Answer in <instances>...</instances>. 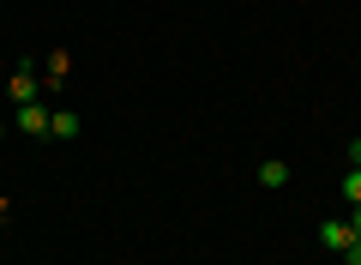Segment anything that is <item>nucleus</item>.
<instances>
[{"mask_svg":"<svg viewBox=\"0 0 361 265\" xmlns=\"http://www.w3.org/2000/svg\"><path fill=\"white\" fill-rule=\"evenodd\" d=\"M49 121H54V109H42V102H18V133L49 139Z\"/></svg>","mask_w":361,"mask_h":265,"instance_id":"obj_1","label":"nucleus"},{"mask_svg":"<svg viewBox=\"0 0 361 265\" xmlns=\"http://www.w3.org/2000/svg\"><path fill=\"white\" fill-rule=\"evenodd\" d=\"M6 90H13V102H37V66L25 61L13 78H6Z\"/></svg>","mask_w":361,"mask_h":265,"instance_id":"obj_2","label":"nucleus"},{"mask_svg":"<svg viewBox=\"0 0 361 265\" xmlns=\"http://www.w3.org/2000/svg\"><path fill=\"white\" fill-rule=\"evenodd\" d=\"M319 241H325V253H343L349 241H355V229L337 223V217H325V223H319Z\"/></svg>","mask_w":361,"mask_h":265,"instance_id":"obj_3","label":"nucleus"},{"mask_svg":"<svg viewBox=\"0 0 361 265\" xmlns=\"http://www.w3.org/2000/svg\"><path fill=\"white\" fill-rule=\"evenodd\" d=\"M259 187H271V193L289 187V163L283 157H265V163H259Z\"/></svg>","mask_w":361,"mask_h":265,"instance_id":"obj_4","label":"nucleus"},{"mask_svg":"<svg viewBox=\"0 0 361 265\" xmlns=\"http://www.w3.org/2000/svg\"><path fill=\"white\" fill-rule=\"evenodd\" d=\"M49 139H78V114H73V109H54V121H49Z\"/></svg>","mask_w":361,"mask_h":265,"instance_id":"obj_5","label":"nucleus"},{"mask_svg":"<svg viewBox=\"0 0 361 265\" xmlns=\"http://www.w3.org/2000/svg\"><path fill=\"white\" fill-rule=\"evenodd\" d=\"M42 73H49V85H61V78L73 73V54H66V49H54L49 61H42Z\"/></svg>","mask_w":361,"mask_h":265,"instance_id":"obj_6","label":"nucleus"},{"mask_svg":"<svg viewBox=\"0 0 361 265\" xmlns=\"http://www.w3.org/2000/svg\"><path fill=\"white\" fill-rule=\"evenodd\" d=\"M343 199L361 205V169H355V163H349V175H343Z\"/></svg>","mask_w":361,"mask_h":265,"instance_id":"obj_7","label":"nucleus"},{"mask_svg":"<svg viewBox=\"0 0 361 265\" xmlns=\"http://www.w3.org/2000/svg\"><path fill=\"white\" fill-rule=\"evenodd\" d=\"M337 259H343V265H361V241H349V247L337 253Z\"/></svg>","mask_w":361,"mask_h":265,"instance_id":"obj_8","label":"nucleus"},{"mask_svg":"<svg viewBox=\"0 0 361 265\" xmlns=\"http://www.w3.org/2000/svg\"><path fill=\"white\" fill-rule=\"evenodd\" d=\"M349 163H355V169H361V139H355V145H349Z\"/></svg>","mask_w":361,"mask_h":265,"instance_id":"obj_9","label":"nucleus"},{"mask_svg":"<svg viewBox=\"0 0 361 265\" xmlns=\"http://www.w3.org/2000/svg\"><path fill=\"white\" fill-rule=\"evenodd\" d=\"M349 229H355V241H361V205H355V217H349Z\"/></svg>","mask_w":361,"mask_h":265,"instance_id":"obj_10","label":"nucleus"},{"mask_svg":"<svg viewBox=\"0 0 361 265\" xmlns=\"http://www.w3.org/2000/svg\"><path fill=\"white\" fill-rule=\"evenodd\" d=\"M0 139H6V133H0Z\"/></svg>","mask_w":361,"mask_h":265,"instance_id":"obj_11","label":"nucleus"}]
</instances>
